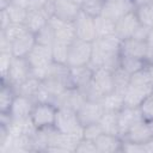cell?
<instances>
[{"label":"cell","instance_id":"41","mask_svg":"<svg viewBox=\"0 0 153 153\" xmlns=\"http://www.w3.org/2000/svg\"><path fill=\"white\" fill-rule=\"evenodd\" d=\"M139 108H140L141 114H142V116L146 121L152 120L153 118V93L147 96L143 99V102L140 104Z\"/></svg>","mask_w":153,"mask_h":153},{"label":"cell","instance_id":"25","mask_svg":"<svg viewBox=\"0 0 153 153\" xmlns=\"http://www.w3.org/2000/svg\"><path fill=\"white\" fill-rule=\"evenodd\" d=\"M54 130H55L54 126L37 129L35 135L31 137L32 152H45L48 146H49V142H50V139H51Z\"/></svg>","mask_w":153,"mask_h":153},{"label":"cell","instance_id":"40","mask_svg":"<svg viewBox=\"0 0 153 153\" xmlns=\"http://www.w3.org/2000/svg\"><path fill=\"white\" fill-rule=\"evenodd\" d=\"M100 134H103V130H102V127H100V124L98 122L97 123L87 124L82 129V137L87 139V140L94 141Z\"/></svg>","mask_w":153,"mask_h":153},{"label":"cell","instance_id":"51","mask_svg":"<svg viewBox=\"0 0 153 153\" xmlns=\"http://www.w3.org/2000/svg\"><path fill=\"white\" fill-rule=\"evenodd\" d=\"M133 1V4L135 5V7H137V6H142V5H147V4H149V0H131Z\"/></svg>","mask_w":153,"mask_h":153},{"label":"cell","instance_id":"36","mask_svg":"<svg viewBox=\"0 0 153 153\" xmlns=\"http://www.w3.org/2000/svg\"><path fill=\"white\" fill-rule=\"evenodd\" d=\"M135 13L139 18V22L142 25H146L151 29H153V6L147 4L142 6L135 7Z\"/></svg>","mask_w":153,"mask_h":153},{"label":"cell","instance_id":"35","mask_svg":"<svg viewBox=\"0 0 153 153\" xmlns=\"http://www.w3.org/2000/svg\"><path fill=\"white\" fill-rule=\"evenodd\" d=\"M27 31L29 30H27L26 25L25 24H20V23H11L5 30H0V32H2L11 43H13L16 39L22 37Z\"/></svg>","mask_w":153,"mask_h":153},{"label":"cell","instance_id":"39","mask_svg":"<svg viewBox=\"0 0 153 153\" xmlns=\"http://www.w3.org/2000/svg\"><path fill=\"white\" fill-rule=\"evenodd\" d=\"M104 7V0H84L81 4V11L91 17H97L102 14Z\"/></svg>","mask_w":153,"mask_h":153},{"label":"cell","instance_id":"33","mask_svg":"<svg viewBox=\"0 0 153 153\" xmlns=\"http://www.w3.org/2000/svg\"><path fill=\"white\" fill-rule=\"evenodd\" d=\"M145 65H146V61L143 59H137V57H131V56H123V55H121V57H120V67H122L129 74L136 73Z\"/></svg>","mask_w":153,"mask_h":153},{"label":"cell","instance_id":"5","mask_svg":"<svg viewBox=\"0 0 153 153\" xmlns=\"http://www.w3.org/2000/svg\"><path fill=\"white\" fill-rule=\"evenodd\" d=\"M91 55H92V42L75 38L69 44L67 65L69 67L86 66L90 63Z\"/></svg>","mask_w":153,"mask_h":153},{"label":"cell","instance_id":"21","mask_svg":"<svg viewBox=\"0 0 153 153\" xmlns=\"http://www.w3.org/2000/svg\"><path fill=\"white\" fill-rule=\"evenodd\" d=\"M98 153H115L122 149V137L111 134H100L94 140Z\"/></svg>","mask_w":153,"mask_h":153},{"label":"cell","instance_id":"27","mask_svg":"<svg viewBox=\"0 0 153 153\" xmlns=\"http://www.w3.org/2000/svg\"><path fill=\"white\" fill-rule=\"evenodd\" d=\"M41 85H42V80L30 75L25 81H23L22 84H19L18 86H16L13 88H14L17 94L32 99L35 97V94L37 93V91L39 90Z\"/></svg>","mask_w":153,"mask_h":153},{"label":"cell","instance_id":"50","mask_svg":"<svg viewBox=\"0 0 153 153\" xmlns=\"http://www.w3.org/2000/svg\"><path fill=\"white\" fill-rule=\"evenodd\" d=\"M145 145V151L146 153H153V137H151Z\"/></svg>","mask_w":153,"mask_h":153},{"label":"cell","instance_id":"53","mask_svg":"<svg viewBox=\"0 0 153 153\" xmlns=\"http://www.w3.org/2000/svg\"><path fill=\"white\" fill-rule=\"evenodd\" d=\"M72 1H74V2H76L78 5H80L81 6V4L84 2V0H72Z\"/></svg>","mask_w":153,"mask_h":153},{"label":"cell","instance_id":"54","mask_svg":"<svg viewBox=\"0 0 153 153\" xmlns=\"http://www.w3.org/2000/svg\"><path fill=\"white\" fill-rule=\"evenodd\" d=\"M149 5H152V6H153V0H149Z\"/></svg>","mask_w":153,"mask_h":153},{"label":"cell","instance_id":"29","mask_svg":"<svg viewBox=\"0 0 153 153\" xmlns=\"http://www.w3.org/2000/svg\"><path fill=\"white\" fill-rule=\"evenodd\" d=\"M130 76L131 74H129L127 71H124L122 67H117L112 71V81H114V91L120 92L122 94H124V92L127 91L129 82H130Z\"/></svg>","mask_w":153,"mask_h":153},{"label":"cell","instance_id":"42","mask_svg":"<svg viewBox=\"0 0 153 153\" xmlns=\"http://www.w3.org/2000/svg\"><path fill=\"white\" fill-rule=\"evenodd\" d=\"M13 55L12 53H0V74H1V81H4L7 76L8 69L11 67Z\"/></svg>","mask_w":153,"mask_h":153},{"label":"cell","instance_id":"26","mask_svg":"<svg viewBox=\"0 0 153 153\" xmlns=\"http://www.w3.org/2000/svg\"><path fill=\"white\" fill-rule=\"evenodd\" d=\"M27 11L29 12L25 20V25L29 31L36 33L48 24L49 18L41 10H27Z\"/></svg>","mask_w":153,"mask_h":153},{"label":"cell","instance_id":"4","mask_svg":"<svg viewBox=\"0 0 153 153\" xmlns=\"http://www.w3.org/2000/svg\"><path fill=\"white\" fill-rule=\"evenodd\" d=\"M54 127L56 130L65 134H75L82 136L84 126L81 124L75 110L68 108H59L56 110Z\"/></svg>","mask_w":153,"mask_h":153},{"label":"cell","instance_id":"13","mask_svg":"<svg viewBox=\"0 0 153 153\" xmlns=\"http://www.w3.org/2000/svg\"><path fill=\"white\" fill-rule=\"evenodd\" d=\"M117 120H118V133L120 136L123 137L124 134L137 122L145 120L140 108H131V106H123L117 112Z\"/></svg>","mask_w":153,"mask_h":153},{"label":"cell","instance_id":"16","mask_svg":"<svg viewBox=\"0 0 153 153\" xmlns=\"http://www.w3.org/2000/svg\"><path fill=\"white\" fill-rule=\"evenodd\" d=\"M140 25L139 18L135 13V10L127 13L126 16L121 17L117 22H116V26H115V35L121 39H127L134 36L137 26Z\"/></svg>","mask_w":153,"mask_h":153},{"label":"cell","instance_id":"12","mask_svg":"<svg viewBox=\"0 0 153 153\" xmlns=\"http://www.w3.org/2000/svg\"><path fill=\"white\" fill-rule=\"evenodd\" d=\"M104 112H105V110L100 102L88 100V99H86V102L76 111L78 117L84 127L87 124H91V123L99 122V120L102 118Z\"/></svg>","mask_w":153,"mask_h":153},{"label":"cell","instance_id":"7","mask_svg":"<svg viewBox=\"0 0 153 153\" xmlns=\"http://www.w3.org/2000/svg\"><path fill=\"white\" fill-rule=\"evenodd\" d=\"M30 75H31V66L29 65L27 60L25 57L13 56L7 76L1 82L8 84L12 87H16L19 84H22L23 81H25Z\"/></svg>","mask_w":153,"mask_h":153},{"label":"cell","instance_id":"1","mask_svg":"<svg viewBox=\"0 0 153 153\" xmlns=\"http://www.w3.org/2000/svg\"><path fill=\"white\" fill-rule=\"evenodd\" d=\"M121 42L116 35L96 38L92 42V55L88 66L93 71L105 68L112 72L120 66Z\"/></svg>","mask_w":153,"mask_h":153},{"label":"cell","instance_id":"49","mask_svg":"<svg viewBox=\"0 0 153 153\" xmlns=\"http://www.w3.org/2000/svg\"><path fill=\"white\" fill-rule=\"evenodd\" d=\"M45 2L47 0H30L27 10H41Z\"/></svg>","mask_w":153,"mask_h":153},{"label":"cell","instance_id":"18","mask_svg":"<svg viewBox=\"0 0 153 153\" xmlns=\"http://www.w3.org/2000/svg\"><path fill=\"white\" fill-rule=\"evenodd\" d=\"M93 69L86 65V66H78V67H71L69 71V81L72 87H76L84 92V90L88 86V84L92 80Z\"/></svg>","mask_w":153,"mask_h":153},{"label":"cell","instance_id":"2","mask_svg":"<svg viewBox=\"0 0 153 153\" xmlns=\"http://www.w3.org/2000/svg\"><path fill=\"white\" fill-rule=\"evenodd\" d=\"M151 93H153V63H146L131 74L129 86L124 92V106L137 108Z\"/></svg>","mask_w":153,"mask_h":153},{"label":"cell","instance_id":"23","mask_svg":"<svg viewBox=\"0 0 153 153\" xmlns=\"http://www.w3.org/2000/svg\"><path fill=\"white\" fill-rule=\"evenodd\" d=\"M152 136L149 127L147 124L146 120H142L140 122H137L136 124H134L122 137L123 140L127 141H131V142H136V143H146Z\"/></svg>","mask_w":153,"mask_h":153},{"label":"cell","instance_id":"52","mask_svg":"<svg viewBox=\"0 0 153 153\" xmlns=\"http://www.w3.org/2000/svg\"><path fill=\"white\" fill-rule=\"evenodd\" d=\"M147 124H148L149 130H151V134H152V136H153V118H152V120H148V121H147Z\"/></svg>","mask_w":153,"mask_h":153},{"label":"cell","instance_id":"10","mask_svg":"<svg viewBox=\"0 0 153 153\" xmlns=\"http://www.w3.org/2000/svg\"><path fill=\"white\" fill-rule=\"evenodd\" d=\"M74 27H75V33L76 38L87 41V42H93L97 38L96 35V27H94V19L93 17L88 16L84 11H80L78 17L73 22Z\"/></svg>","mask_w":153,"mask_h":153},{"label":"cell","instance_id":"28","mask_svg":"<svg viewBox=\"0 0 153 153\" xmlns=\"http://www.w3.org/2000/svg\"><path fill=\"white\" fill-rule=\"evenodd\" d=\"M93 19H94V27H96L97 38H102V37L115 35L116 22H114L112 19H110L108 17H104L103 14L97 16Z\"/></svg>","mask_w":153,"mask_h":153},{"label":"cell","instance_id":"17","mask_svg":"<svg viewBox=\"0 0 153 153\" xmlns=\"http://www.w3.org/2000/svg\"><path fill=\"white\" fill-rule=\"evenodd\" d=\"M81 6L72 0H54V16L65 22H74Z\"/></svg>","mask_w":153,"mask_h":153},{"label":"cell","instance_id":"20","mask_svg":"<svg viewBox=\"0 0 153 153\" xmlns=\"http://www.w3.org/2000/svg\"><path fill=\"white\" fill-rule=\"evenodd\" d=\"M35 104L36 103L31 98L17 94L14 97V99H13V103L11 105V109H10L8 114L11 115L12 118H26V117H30Z\"/></svg>","mask_w":153,"mask_h":153},{"label":"cell","instance_id":"37","mask_svg":"<svg viewBox=\"0 0 153 153\" xmlns=\"http://www.w3.org/2000/svg\"><path fill=\"white\" fill-rule=\"evenodd\" d=\"M35 37H36V43L51 47L55 42V31L48 23L44 27H42L38 32L35 33Z\"/></svg>","mask_w":153,"mask_h":153},{"label":"cell","instance_id":"48","mask_svg":"<svg viewBox=\"0 0 153 153\" xmlns=\"http://www.w3.org/2000/svg\"><path fill=\"white\" fill-rule=\"evenodd\" d=\"M10 24H11V19L6 8H1L0 10V30H5Z\"/></svg>","mask_w":153,"mask_h":153},{"label":"cell","instance_id":"34","mask_svg":"<svg viewBox=\"0 0 153 153\" xmlns=\"http://www.w3.org/2000/svg\"><path fill=\"white\" fill-rule=\"evenodd\" d=\"M6 11L10 16L11 23H20V24H25L26 17H27V8L16 5L13 2H10L8 6L6 7Z\"/></svg>","mask_w":153,"mask_h":153},{"label":"cell","instance_id":"8","mask_svg":"<svg viewBox=\"0 0 153 153\" xmlns=\"http://www.w3.org/2000/svg\"><path fill=\"white\" fill-rule=\"evenodd\" d=\"M85 102H86V96L81 90L76 87H67L61 94H59L53 99L51 104H54L57 109L68 108L78 111Z\"/></svg>","mask_w":153,"mask_h":153},{"label":"cell","instance_id":"24","mask_svg":"<svg viewBox=\"0 0 153 153\" xmlns=\"http://www.w3.org/2000/svg\"><path fill=\"white\" fill-rule=\"evenodd\" d=\"M36 44V37L35 33L31 31H27L22 37L16 39L12 43V54L17 57H25L35 47Z\"/></svg>","mask_w":153,"mask_h":153},{"label":"cell","instance_id":"44","mask_svg":"<svg viewBox=\"0 0 153 153\" xmlns=\"http://www.w3.org/2000/svg\"><path fill=\"white\" fill-rule=\"evenodd\" d=\"M121 152H127V153H146L143 143H136V142L127 141V140H123V139H122V149H121Z\"/></svg>","mask_w":153,"mask_h":153},{"label":"cell","instance_id":"46","mask_svg":"<svg viewBox=\"0 0 153 153\" xmlns=\"http://www.w3.org/2000/svg\"><path fill=\"white\" fill-rule=\"evenodd\" d=\"M147 54L145 57L146 63H153V29L151 30L147 38Z\"/></svg>","mask_w":153,"mask_h":153},{"label":"cell","instance_id":"19","mask_svg":"<svg viewBox=\"0 0 153 153\" xmlns=\"http://www.w3.org/2000/svg\"><path fill=\"white\" fill-rule=\"evenodd\" d=\"M120 54L123 56H131V57L145 60L146 54H147V42L140 41L133 37L123 39L121 42Z\"/></svg>","mask_w":153,"mask_h":153},{"label":"cell","instance_id":"45","mask_svg":"<svg viewBox=\"0 0 153 153\" xmlns=\"http://www.w3.org/2000/svg\"><path fill=\"white\" fill-rule=\"evenodd\" d=\"M151 27H148V26H146V25H142L141 23H140V25L137 26V29H136V31H135V33H134V36H133V38H136V39H140V41H147V38H148V35H149V32H151Z\"/></svg>","mask_w":153,"mask_h":153},{"label":"cell","instance_id":"43","mask_svg":"<svg viewBox=\"0 0 153 153\" xmlns=\"http://www.w3.org/2000/svg\"><path fill=\"white\" fill-rule=\"evenodd\" d=\"M74 153H98L97 147L94 141L92 140H87V139H81L75 148Z\"/></svg>","mask_w":153,"mask_h":153},{"label":"cell","instance_id":"14","mask_svg":"<svg viewBox=\"0 0 153 153\" xmlns=\"http://www.w3.org/2000/svg\"><path fill=\"white\" fill-rule=\"evenodd\" d=\"M135 10V5L131 0H104V7L102 14L117 22L121 17Z\"/></svg>","mask_w":153,"mask_h":153},{"label":"cell","instance_id":"22","mask_svg":"<svg viewBox=\"0 0 153 153\" xmlns=\"http://www.w3.org/2000/svg\"><path fill=\"white\" fill-rule=\"evenodd\" d=\"M10 134L13 136L17 135H29V136H33L35 133L37 131V127L35 126V123L32 122L31 117H26V118H12L11 122L6 126Z\"/></svg>","mask_w":153,"mask_h":153},{"label":"cell","instance_id":"31","mask_svg":"<svg viewBox=\"0 0 153 153\" xmlns=\"http://www.w3.org/2000/svg\"><path fill=\"white\" fill-rule=\"evenodd\" d=\"M102 127L103 133L111 134V135H118V120H117V112L114 111H105L102 118L98 122Z\"/></svg>","mask_w":153,"mask_h":153},{"label":"cell","instance_id":"38","mask_svg":"<svg viewBox=\"0 0 153 153\" xmlns=\"http://www.w3.org/2000/svg\"><path fill=\"white\" fill-rule=\"evenodd\" d=\"M68 49L69 44L61 43V42H54L51 45V51H53V60L54 62L57 63H66L67 65V57H68Z\"/></svg>","mask_w":153,"mask_h":153},{"label":"cell","instance_id":"30","mask_svg":"<svg viewBox=\"0 0 153 153\" xmlns=\"http://www.w3.org/2000/svg\"><path fill=\"white\" fill-rule=\"evenodd\" d=\"M100 103H102L105 111L118 112L124 106V94L116 92V91H112L111 93L106 94L100 100Z\"/></svg>","mask_w":153,"mask_h":153},{"label":"cell","instance_id":"3","mask_svg":"<svg viewBox=\"0 0 153 153\" xmlns=\"http://www.w3.org/2000/svg\"><path fill=\"white\" fill-rule=\"evenodd\" d=\"M114 91L112 72L105 68H98L93 71L92 80L84 90V94L88 100L100 102L106 94Z\"/></svg>","mask_w":153,"mask_h":153},{"label":"cell","instance_id":"15","mask_svg":"<svg viewBox=\"0 0 153 153\" xmlns=\"http://www.w3.org/2000/svg\"><path fill=\"white\" fill-rule=\"evenodd\" d=\"M48 23L55 31V41L56 42L71 44L76 38L75 27H74L73 22H65V20H61L57 17L53 16Z\"/></svg>","mask_w":153,"mask_h":153},{"label":"cell","instance_id":"9","mask_svg":"<svg viewBox=\"0 0 153 153\" xmlns=\"http://www.w3.org/2000/svg\"><path fill=\"white\" fill-rule=\"evenodd\" d=\"M57 108L51 103H37L31 111V120L35 126L39 128L54 126Z\"/></svg>","mask_w":153,"mask_h":153},{"label":"cell","instance_id":"47","mask_svg":"<svg viewBox=\"0 0 153 153\" xmlns=\"http://www.w3.org/2000/svg\"><path fill=\"white\" fill-rule=\"evenodd\" d=\"M0 53H12V43L2 32H0Z\"/></svg>","mask_w":153,"mask_h":153},{"label":"cell","instance_id":"11","mask_svg":"<svg viewBox=\"0 0 153 153\" xmlns=\"http://www.w3.org/2000/svg\"><path fill=\"white\" fill-rule=\"evenodd\" d=\"M25 59L27 60L31 68H47L54 62L51 47L38 43L35 44V47L25 56Z\"/></svg>","mask_w":153,"mask_h":153},{"label":"cell","instance_id":"6","mask_svg":"<svg viewBox=\"0 0 153 153\" xmlns=\"http://www.w3.org/2000/svg\"><path fill=\"white\" fill-rule=\"evenodd\" d=\"M81 139H82V136H80V135L65 134V133H61L55 129L45 152H53V153L75 152V148Z\"/></svg>","mask_w":153,"mask_h":153},{"label":"cell","instance_id":"32","mask_svg":"<svg viewBox=\"0 0 153 153\" xmlns=\"http://www.w3.org/2000/svg\"><path fill=\"white\" fill-rule=\"evenodd\" d=\"M17 96L14 88L8 84L1 82V91H0V112H8L11 105L13 103L14 97Z\"/></svg>","mask_w":153,"mask_h":153}]
</instances>
